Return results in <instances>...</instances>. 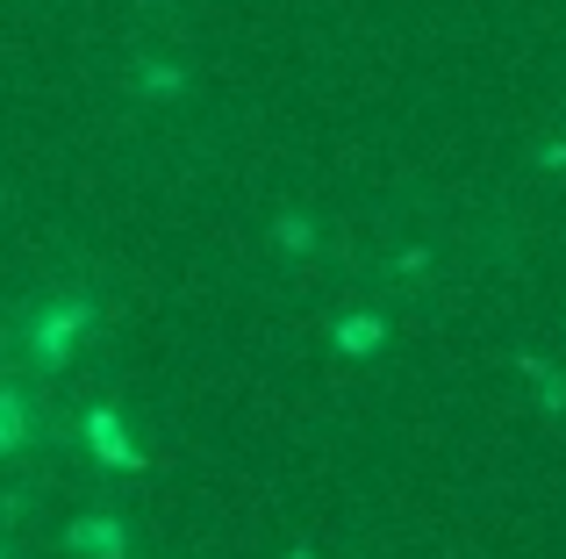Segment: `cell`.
I'll list each match as a JSON object with an SVG mask.
<instances>
[{"label": "cell", "instance_id": "cell-1", "mask_svg": "<svg viewBox=\"0 0 566 559\" xmlns=\"http://www.w3.org/2000/svg\"><path fill=\"white\" fill-rule=\"evenodd\" d=\"M86 330V302H51L36 316V366H65V351H72V337Z\"/></svg>", "mask_w": 566, "mask_h": 559}, {"label": "cell", "instance_id": "cell-2", "mask_svg": "<svg viewBox=\"0 0 566 559\" xmlns=\"http://www.w3.org/2000/svg\"><path fill=\"white\" fill-rule=\"evenodd\" d=\"M137 94H151V101H172V94H187V65H166V57L137 65Z\"/></svg>", "mask_w": 566, "mask_h": 559}, {"label": "cell", "instance_id": "cell-3", "mask_svg": "<svg viewBox=\"0 0 566 559\" xmlns=\"http://www.w3.org/2000/svg\"><path fill=\"white\" fill-rule=\"evenodd\" d=\"M86 431H94V445H101V460H108V466H129V437H123V423H115L108 409H94Z\"/></svg>", "mask_w": 566, "mask_h": 559}, {"label": "cell", "instance_id": "cell-4", "mask_svg": "<svg viewBox=\"0 0 566 559\" xmlns=\"http://www.w3.org/2000/svg\"><path fill=\"white\" fill-rule=\"evenodd\" d=\"M22 431H29L22 394H0V452H8V445H22Z\"/></svg>", "mask_w": 566, "mask_h": 559}, {"label": "cell", "instance_id": "cell-5", "mask_svg": "<svg viewBox=\"0 0 566 559\" xmlns=\"http://www.w3.org/2000/svg\"><path fill=\"white\" fill-rule=\"evenodd\" d=\"M337 345H345V351H374V345H380V323H374V316L337 323Z\"/></svg>", "mask_w": 566, "mask_h": 559}, {"label": "cell", "instance_id": "cell-6", "mask_svg": "<svg viewBox=\"0 0 566 559\" xmlns=\"http://www.w3.org/2000/svg\"><path fill=\"white\" fill-rule=\"evenodd\" d=\"M280 244H287V252H308V244H316V230H308L302 215H280Z\"/></svg>", "mask_w": 566, "mask_h": 559}, {"label": "cell", "instance_id": "cell-7", "mask_svg": "<svg viewBox=\"0 0 566 559\" xmlns=\"http://www.w3.org/2000/svg\"><path fill=\"white\" fill-rule=\"evenodd\" d=\"M545 166H553V172L566 166V144H545Z\"/></svg>", "mask_w": 566, "mask_h": 559}]
</instances>
